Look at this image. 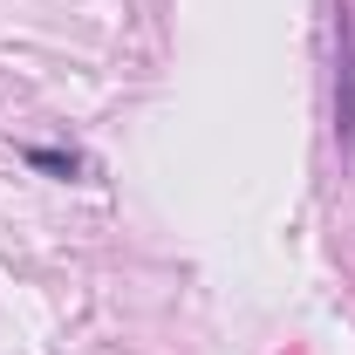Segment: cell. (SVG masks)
Returning a JSON list of instances; mask_svg holds the SVG:
<instances>
[{
  "instance_id": "1",
  "label": "cell",
  "mask_w": 355,
  "mask_h": 355,
  "mask_svg": "<svg viewBox=\"0 0 355 355\" xmlns=\"http://www.w3.org/2000/svg\"><path fill=\"white\" fill-rule=\"evenodd\" d=\"M335 144L355 157V7L335 0Z\"/></svg>"
},
{
  "instance_id": "2",
  "label": "cell",
  "mask_w": 355,
  "mask_h": 355,
  "mask_svg": "<svg viewBox=\"0 0 355 355\" xmlns=\"http://www.w3.org/2000/svg\"><path fill=\"white\" fill-rule=\"evenodd\" d=\"M21 157H28L35 171H55V178H76V150H42V144H28Z\"/></svg>"
}]
</instances>
